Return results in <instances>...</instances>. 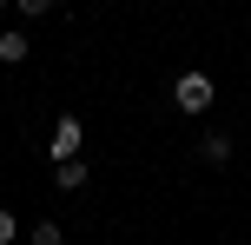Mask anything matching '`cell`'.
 <instances>
[{"label":"cell","instance_id":"1","mask_svg":"<svg viewBox=\"0 0 251 245\" xmlns=\"http://www.w3.org/2000/svg\"><path fill=\"white\" fill-rule=\"evenodd\" d=\"M172 100H178V113H192V119H199V113H212L218 80H212V73H178V80H172Z\"/></svg>","mask_w":251,"mask_h":245},{"label":"cell","instance_id":"2","mask_svg":"<svg viewBox=\"0 0 251 245\" xmlns=\"http://www.w3.org/2000/svg\"><path fill=\"white\" fill-rule=\"evenodd\" d=\"M79 146H86V119H53V139H47V153H53V166L60 159H79Z\"/></svg>","mask_w":251,"mask_h":245},{"label":"cell","instance_id":"3","mask_svg":"<svg viewBox=\"0 0 251 245\" xmlns=\"http://www.w3.org/2000/svg\"><path fill=\"white\" fill-rule=\"evenodd\" d=\"M53 186H60V192H79V186H86V166H79V159H60V166H53Z\"/></svg>","mask_w":251,"mask_h":245},{"label":"cell","instance_id":"4","mask_svg":"<svg viewBox=\"0 0 251 245\" xmlns=\"http://www.w3.org/2000/svg\"><path fill=\"white\" fill-rule=\"evenodd\" d=\"M199 153H205V166H225V159H231V139H225V133H205Z\"/></svg>","mask_w":251,"mask_h":245},{"label":"cell","instance_id":"5","mask_svg":"<svg viewBox=\"0 0 251 245\" xmlns=\"http://www.w3.org/2000/svg\"><path fill=\"white\" fill-rule=\"evenodd\" d=\"M26 60V33H0V66H20Z\"/></svg>","mask_w":251,"mask_h":245},{"label":"cell","instance_id":"6","mask_svg":"<svg viewBox=\"0 0 251 245\" xmlns=\"http://www.w3.org/2000/svg\"><path fill=\"white\" fill-rule=\"evenodd\" d=\"M26 239H33V245H60L66 232H60V225H53V219H40V225H33V232H26Z\"/></svg>","mask_w":251,"mask_h":245},{"label":"cell","instance_id":"7","mask_svg":"<svg viewBox=\"0 0 251 245\" xmlns=\"http://www.w3.org/2000/svg\"><path fill=\"white\" fill-rule=\"evenodd\" d=\"M13 7H20L26 20H40V13H53V0H13Z\"/></svg>","mask_w":251,"mask_h":245},{"label":"cell","instance_id":"8","mask_svg":"<svg viewBox=\"0 0 251 245\" xmlns=\"http://www.w3.org/2000/svg\"><path fill=\"white\" fill-rule=\"evenodd\" d=\"M13 239H20V225H13V212L0 206V245H13Z\"/></svg>","mask_w":251,"mask_h":245},{"label":"cell","instance_id":"9","mask_svg":"<svg viewBox=\"0 0 251 245\" xmlns=\"http://www.w3.org/2000/svg\"><path fill=\"white\" fill-rule=\"evenodd\" d=\"M0 7H7V0H0Z\"/></svg>","mask_w":251,"mask_h":245}]
</instances>
